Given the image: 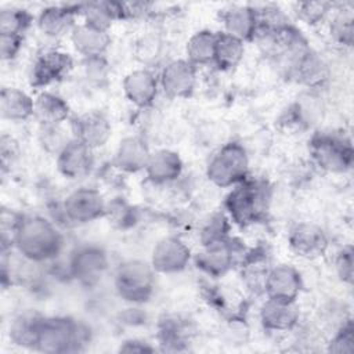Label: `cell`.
I'll use <instances>...</instances> for the list:
<instances>
[{
	"instance_id": "19",
	"label": "cell",
	"mask_w": 354,
	"mask_h": 354,
	"mask_svg": "<svg viewBox=\"0 0 354 354\" xmlns=\"http://www.w3.org/2000/svg\"><path fill=\"white\" fill-rule=\"evenodd\" d=\"M79 14L77 6H48L40 11L36 24L39 30L51 39H61L69 36L77 25L76 17Z\"/></svg>"
},
{
	"instance_id": "10",
	"label": "cell",
	"mask_w": 354,
	"mask_h": 354,
	"mask_svg": "<svg viewBox=\"0 0 354 354\" xmlns=\"http://www.w3.org/2000/svg\"><path fill=\"white\" fill-rule=\"evenodd\" d=\"M192 260L189 246L178 236L169 235L159 239L152 252L149 264L156 274H178L184 271Z\"/></svg>"
},
{
	"instance_id": "22",
	"label": "cell",
	"mask_w": 354,
	"mask_h": 354,
	"mask_svg": "<svg viewBox=\"0 0 354 354\" xmlns=\"http://www.w3.org/2000/svg\"><path fill=\"white\" fill-rule=\"evenodd\" d=\"M183 159L176 151L158 149L151 152L144 173L151 183L163 185L174 183L183 174Z\"/></svg>"
},
{
	"instance_id": "9",
	"label": "cell",
	"mask_w": 354,
	"mask_h": 354,
	"mask_svg": "<svg viewBox=\"0 0 354 354\" xmlns=\"http://www.w3.org/2000/svg\"><path fill=\"white\" fill-rule=\"evenodd\" d=\"M109 266L106 252L97 245L76 248L69 259V274L84 286L97 285Z\"/></svg>"
},
{
	"instance_id": "4",
	"label": "cell",
	"mask_w": 354,
	"mask_h": 354,
	"mask_svg": "<svg viewBox=\"0 0 354 354\" xmlns=\"http://www.w3.org/2000/svg\"><path fill=\"white\" fill-rule=\"evenodd\" d=\"M155 271L142 260H126L113 274V286L120 299L131 304L148 301L155 290Z\"/></svg>"
},
{
	"instance_id": "36",
	"label": "cell",
	"mask_w": 354,
	"mask_h": 354,
	"mask_svg": "<svg viewBox=\"0 0 354 354\" xmlns=\"http://www.w3.org/2000/svg\"><path fill=\"white\" fill-rule=\"evenodd\" d=\"M333 11V3L329 1H303L296 7L299 19L308 25H318L324 22Z\"/></svg>"
},
{
	"instance_id": "5",
	"label": "cell",
	"mask_w": 354,
	"mask_h": 354,
	"mask_svg": "<svg viewBox=\"0 0 354 354\" xmlns=\"http://www.w3.org/2000/svg\"><path fill=\"white\" fill-rule=\"evenodd\" d=\"M266 199L264 187L246 178L231 188L224 201V210L231 223L248 227L263 217Z\"/></svg>"
},
{
	"instance_id": "42",
	"label": "cell",
	"mask_w": 354,
	"mask_h": 354,
	"mask_svg": "<svg viewBox=\"0 0 354 354\" xmlns=\"http://www.w3.org/2000/svg\"><path fill=\"white\" fill-rule=\"evenodd\" d=\"M24 36L19 35H0V53L3 61H12L21 51Z\"/></svg>"
},
{
	"instance_id": "39",
	"label": "cell",
	"mask_w": 354,
	"mask_h": 354,
	"mask_svg": "<svg viewBox=\"0 0 354 354\" xmlns=\"http://www.w3.org/2000/svg\"><path fill=\"white\" fill-rule=\"evenodd\" d=\"M185 328L184 325L176 319V318H169L165 319L160 325L159 329V339L162 344H170V346H177L178 343H185Z\"/></svg>"
},
{
	"instance_id": "8",
	"label": "cell",
	"mask_w": 354,
	"mask_h": 354,
	"mask_svg": "<svg viewBox=\"0 0 354 354\" xmlns=\"http://www.w3.org/2000/svg\"><path fill=\"white\" fill-rule=\"evenodd\" d=\"M61 210L69 223L87 224L105 217L106 201L98 189L79 187L65 196Z\"/></svg>"
},
{
	"instance_id": "16",
	"label": "cell",
	"mask_w": 354,
	"mask_h": 354,
	"mask_svg": "<svg viewBox=\"0 0 354 354\" xmlns=\"http://www.w3.org/2000/svg\"><path fill=\"white\" fill-rule=\"evenodd\" d=\"M124 97L140 109L149 108L159 94V79L148 68H138L129 72L122 83Z\"/></svg>"
},
{
	"instance_id": "33",
	"label": "cell",
	"mask_w": 354,
	"mask_h": 354,
	"mask_svg": "<svg viewBox=\"0 0 354 354\" xmlns=\"http://www.w3.org/2000/svg\"><path fill=\"white\" fill-rule=\"evenodd\" d=\"M330 37L340 46L351 47L354 41V17L351 10H337L329 24Z\"/></svg>"
},
{
	"instance_id": "20",
	"label": "cell",
	"mask_w": 354,
	"mask_h": 354,
	"mask_svg": "<svg viewBox=\"0 0 354 354\" xmlns=\"http://www.w3.org/2000/svg\"><path fill=\"white\" fill-rule=\"evenodd\" d=\"M147 141L140 136H127L118 144L113 155V166L127 174L144 171L151 156Z\"/></svg>"
},
{
	"instance_id": "23",
	"label": "cell",
	"mask_w": 354,
	"mask_h": 354,
	"mask_svg": "<svg viewBox=\"0 0 354 354\" xmlns=\"http://www.w3.org/2000/svg\"><path fill=\"white\" fill-rule=\"evenodd\" d=\"M220 18L224 26L223 32L245 43L254 40L257 33V15L254 7L231 6L221 11Z\"/></svg>"
},
{
	"instance_id": "26",
	"label": "cell",
	"mask_w": 354,
	"mask_h": 354,
	"mask_svg": "<svg viewBox=\"0 0 354 354\" xmlns=\"http://www.w3.org/2000/svg\"><path fill=\"white\" fill-rule=\"evenodd\" d=\"M79 14L83 15V22L109 30L115 21L126 19V7L119 1H91L79 4Z\"/></svg>"
},
{
	"instance_id": "32",
	"label": "cell",
	"mask_w": 354,
	"mask_h": 354,
	"mask_svg": "<svg viewBox=\"0 0 354 354\" xmlns=\"http://www.w3.org/2000/svg\"><path fill=\"white\" fill-rule=\"evenodd\" d=\"M231 220L225 214V212H217L210 214L205 223L202 224V228L199 231V239L202 246L216 245L225 242L231 238Z\"/></svg>"
},
{
	"instance_id": "11",
	"label": "cell",
	"mask_w": 354,
	"mask_h": 354,
	"mask_svg": "<svg viewBox=\"0 0 354 354\" xmlns=\"http://www.w3.org/2000/svg\"><path fill=\"white\" fill-rule=\"evenodd\" d=\"M159 87L170 98H188L198 83V68L187 58L169 61L159 72Z\"/></svg>"
},
{
	"instance_id": "12",
	"label": "cell",
	"mask_w": 354,
	"mask_h": 354,
	"mask_svg": "<svg viewBox=\"0 0 354 354\" xmlns=\"http://www.w3.org/2000/svg\"><path fill=\"white\" fill-rule=\"evenodd\" d=\"M72 57L61 50L53 48L39 54L30 69V84L36 88H46L68 76L72 71Z\"/></svg>"
},
{
	"instance_id": "34",
	"label": "cell",
	"mask_w": 354,
	"mask_h": 354,
	"mask_svg": "<svg viewBox=\"0 0 354 354\" xmlns=\"http://www.w3.org/2000/svg\"><path fill=\"white\" fill-rule=\"evenodd\" d=\"M32 15L18 7L3 8L0 12V35H19L24 36L32 24Z\"/></svg>"
},
{
	"instance_id": "21",
	"label": "cell",
	"mask_w": 354,
	"mask_h": 354,
	"mask_svg": "<svg viewBox=\"0 0 354 354\" xmlns=\"http://www.w3.org/2000/svg\"><path fill=\"white\" fill-rule=\"evenodd\" d=\"M69 39L76 53L84 59L104 57L111 44L108 30H102L87 22L77 24L69 35Z\"/></svg>"
},
{
	"instance_id": "1",
	"label": "cell",
	"mask_w": 354,
	"mask_h": 354,
	"mask_svg": "<svg viewBox=\"0 0 354 354\" xmlns=\"http://www.w3.org/2000/svg\"><path fill=\"white\" fill-rule=\"evenodd\" d=\"M11 246L22 259L30 263H44L61 253L64 236L48 218L39 214H19Z\"/></svg>"
},
{
	"instance_id": "38",
	"label": "cell",
	"mask_w": 354,
	"mask_h": 354,
	"mask_svg": "<svg viewBox=\"0 0 354 354\" xmlns=\"http://www.w3.org/2000/svg\"><path fill=\"white\" fill-rule=\"evenodd\" d=\"M332 353H353L354 351V328L351 321H346L329 342Z\"/></svg>"
},
{
	"instance_id": "37",
	"label": "cell",
	"mask_w": 354,
	"mask_h": 354,
	"mask_svg": "<svg viewBox=\"0 0 354 354\" xmlns=\"http://www.w3.org/2000/svg\"><path fill=\"white\" fill-rule=\"evenodd\" d=\"M39 137H40V144L44 147V149L55 155L72 140V137L66 136L65 130L62 129V124L40 126Z\"/></svg>"
},
{
	"instance_id": "29",
	"label": "cell",
	"mask_w": 354,
	"mask_h": 354,
	"mask_svg": "<svg viewBox=\"0 0 354 354\" xmlns=\"http://www.w3.org/2000/svg\"><path fill=\"white\" fill-rule=\"evenodd\" d=\"M245 55V41L225 33H217L216 53L213 66L220 71H232L236 68Z\"/></svg>"
},
{
	"instance_id": "31",
	"label": "cell",
	"mask_w": 354,
	"mask_h": 354,
	"mask_svg": "<svg viewBox=\"0 0 354 354\" xmlns=\"http://www.w3.org/2000/svg\"><path fill=\"white\" fill-rule=\"evenodd\" d=\"M40 319L41 317L32 314H24L17 317L10 324V340L15 346L35 350Z\"/></svg>"
},
{
	"instance_id": "7",
	"label": "cell",
	"mask_w": 354,
	"mask_h": 354,
	"mask_svg": "<svg viewBox=\"0 0 354 354\" xmlns=\"http://www.w3.org/2000/svg\"><path fill=\"white\" fill-rule=\"evenodd\" d=\"M248 250L235 238L225 242L202 246V250L194 257L196 267L209 277L218 278L239 266Z\"/></svg>"
},
{
	"instance_id": "27",
	"label": "cell",
	"mask_w": 354,
	"mask_h": 354,
	"mask_svg": "<svg viewBox=\"0 0 354 354\" xmlns=\"http://www.w3.org/2000/svg\"><path fill=\"white\" fill-rule=\"evenodd\" d=\"M35 98L17 87H3L0 93L1 118L10 122H25L33 118Z\"/></svg>"
},
{
	"instance_id": "14",
	"label": "cell",
	"mask_w": 354,
	"mask_h": 354,
	"mask_svg": "<svg viewBox=\"0 0 354 354\" xmlns=\"http://www.w3.org/2000/svg\"><path fill=\"white\" fill-rule=\"evenodd\" d=\"M288 245L296 256L314 260L325 254L329 239L319 225L314 223H297L289 231Z\"/></svg>"
},
{
	"instance_id": "3",
	"label": "cell",
	"mask_w": 354,
	"mask_h": 354,
	"mask_svg": "<svg viewBox=\"0 0 354 354\" xmlns=\"http://www.w3.org/2000/svg\"><path fill=\"white\" fill-rule=\"evenodd\" d=\"M249 176V155L236 141L223 144L209 159L206 177L218 188H232Z\"/></svg>"
},
{
	"instance_id": "40",
	"label": "cell",
	"mask_w": 354,
	"mask_h": 354,
	"mask_svg": "<svg viewBox=\"0 0 354 354\" xmlns=\"http://www.w3.org/2000/svg\"><path fill=\"white\" fill-rule=\"evenodd\" d=\"M353 254L354 253L351 245H346L337 252L335 257L336 272L339 278L346 283L353 282Z\"/></svg>"
},
{
	"instance_id": "44",
	"label": "cell",
	"mask_w": 354,
	"mask_h": 354,
	"mask_svg": "<svg viewBox=\"0 0 354 354\" xmlns=\"http://www.w3.org/2000/svg\"><path fill=\"white\" fill-rule=\"evenodd\" d=\"M119 351H122V353H151V351H155V348L151 347L144 340L130 339V340H126L120 344Z\"/></svg>"
},
{
	"instance_id": "43",
	"label": "cell",
	"mask_w": 354,
	"mask_h": 354,
	"mask_svg": "<svg viewBox=\"0 0 354 354\" xmlns=\"http://www.w3.org/2000/svg\"><path fill=\"white\" fill-rule=\"evenodd\" d=\"M106 66L108 65H106L104 57L84 59V72H86V76L90 77L91 80H98V79L105 77Z\"/></svg>"
},
{
	"instance_id": "15",
	"label": "cell",
	"mask_w": 354,
	"mask_h": 354,
	"mask_svg": "<svg viewBox=\"0 0 354 354\" xmlns=\"http://www.w3.org/2000/svg\"><path fill=\"white\" fill-rule=\"evenodd\" d=\"M303 290V278L297 268L290 264H277L271 266L266 281L264 292L267 297L297 301Z\"/></svg>"
},
{
	"instance_id": "30",
	"label": "cell",
	"mask_w": 354,
	"mask_h": 354,
	"mask_svg": "<svg viewBox=\"0 0 354 354\" xmlns=\"http://www.w3.org/2000/svg\"><path fill=\"white\" fill-rule=\"evenodd\" d=\"M246 286L254 292H264V281L271 268L264 252L248 250L239 264Z\"/></svg>"
},
{
	"instance_id": "24",
	"label": "cell",
	"mask_w": 354,
	"mask_h": 354,
	"mask_svg": "<svg viewBox=\"0 0 354 354\" xmlns=\"http://www.w3.org/2000/svg\"><path fill=\"white\" fill-rule=\"evenodd\" d=\"M290 71L297 82L308 88H319L328 80L326 64L311 48H307L290 62Z\"/></svg>"
},
{
	"instance_id": "28",
	"label": "cell",
	"mask_w": 354,
	"mask_h": 354,
	"mask_svg": "<svg viewBox=\"0 0 354 354\" xmlns=\"http://www.w3.org/2000/svg\"><path fill=\"white\" fill-rule=\"evenodd\" d=\"M217 33L210 29H202L195 32L185 46V58L198 66L213 65L216 53Z\"/></svg>"
},
{
	"instance_id": "13",
	"label": "cell",
	"mask_w": 354,
	"mask_h": 354,
	"mask_svg": "<svg viewBox=\"0 0 354 354\" xmlns=\"http://www.w3.org/2000/svg\"><path fill=\"white\" fill-rule=\"evenodd\" d=\"M69 129L75 140L94 151L104 147L112 136L111 122L98 111H88L72 118Z\"/></svg>"
},
{
	"instance_id": "35",
	"label": "cell",
	"mask_w": 354,
	"mask_h": 354,
	"mask_svg": "<svg viewBox=\"0 0 354 354\" xmlns=\"http://www.w3.org/2000/svg\"><path fill=\"white\" fill-rule=\"evenodd\" d=\"M162 51H163V41L155 33H147L136 41V48H134L136 58L144 65L153 64L160 57Z\"/></svg>"
},
{
	"instance_id": "25",
	"label": "cell",
	"mask_w": 354,
	"mask_h": 354,
	"mask_svg": "<svg viewBox=\"0 0 354 354\" xmlns=\"http://www.w3.org/2000/svg\"><path fill=\"white\" fill-rule=\"evenodd\" d=\"M69 113L71 108L68 102L53 91L44 90L35 97L33 118L40 123V126L62 124L69 119Z\"/></svg>"
},
{
	"instance_id": "6",
	"label": "cell",
	"mask_w": 354,
	"mask_h": 354,
	"mask_svg": "<svg viewBox=\"0 0 354 354\" xmlns=\"http://www.w3.org/2000/svg\"><path fill=\"white\" fill-rule=\"evenodd\" d=\"M308 151L314 163L328 173L342 174L353 166V147L343 137L317 133L308 141Z\"/></svg>"
},
{
	"instance_id": "17",
	"label": "cell",
	"mask_w": 354,
	"mask_h": 354,
	"mask_svg": "<svg viewBox=\"0 0 354 354\" xmlns=\"http://www.w3.org/2000/svg\"><path fill=\"white\" fill-rule=\"evenodd\" d=\"M94 149L72 140L55 155L58 171L69 180H77L90 174L94 167Z\"/></svg>"
},
{
	"instance_id": "2",
	"label": "cell",
	"mask_w": 354,
	"mask_h": 354,
	"mask_svg": "<svg viewBox=\"0 0 354 354\" xmlns=\"http://www.w3.org/2000/svg\"><path fill=\"white\" fill-rule=\"evenodd\" d=\"M88 340L87 329L69 317H41L35 350L41 353H72Z\"/></svg>"
},
{
	"instance_id": "18",
	"label": "cell",
	"mask_w": 354,
	"mask_h": 354,
	"mask_svg": "<svg viewBox=\"0 0 354 354\" xmlns=\"http://www.w3.org/2000/svg\"><path fill=\"white\" fill-rule=\"evenodd\" d=\"M300 318L299 306L296 301H286L267 297L259 311L261 326L270 332H289Z\"/></svg>"
},
{
	"instance_id": "41",
	"label": "cell",
	"mask_w": 354,
	"mask_h": 354,
	"mask_svg": "<svg viewBox=\"0 0 354 354\" xmlns=\"http://www.w3.org/2000/svg\"><path fill=\"white\" fill-rule=\"evenodd\" d=\"M105 217H109L111 221L118 224L119 227H126L127 223L134 220L133 207H130L129 205H126L124 202H120V201H115L111 203L106 202Z\"/></svg>"
}]
</instances>
